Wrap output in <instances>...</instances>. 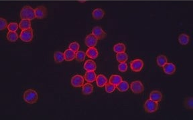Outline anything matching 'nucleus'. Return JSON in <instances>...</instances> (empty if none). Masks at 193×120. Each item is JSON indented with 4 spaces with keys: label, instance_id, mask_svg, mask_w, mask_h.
I'll return each mask as SVG.
<instances>
[{
    "label": "nucleus",
    "instance_id": "nucleus-9",
    "mask_svg": "<svg viewBox=\"0 0 193 120\" xmlns=\"http://www.w3.org/2000/svg\"><path fill=\"white\" fill-rule=\"evenodd\" d=\"M35 16L36 18L38 19H43L46 18V15H47V9H46L44 6H39L38 8H36L35 9Z\"/></svg>",
    "mask_w": 193,
    "mask_h": 120
},
{
    "label": "nucleus",
    "instance_id": "nucleus-27",
    "mask_svg": "<svg viewBox=\"0 0 193 120\" xmlns=\"http://www.w3.org/2000/svg\"><path fill=\"white\" fill-rule=\"evenodd\" d=\"M156 62H157V64L158 65V66L163 67L168 62V59L164 55H158L157 57V58H156Z\"/></svg>",
    "mask_w": 193,
    "mask_h": 120
},
{
    "label": "nucleus",
    "instance_id": "nucleus-19",
    "mask_svg": "<svg viewBox=\"0 0 193 120\" xmlns=\"http://www.w3.org/2000/svg\"><path fill=\"white\" fill-rule=\"evenodd\" d=\"M93 92V86L91 83H87L82 85V92L84 95H90Z\"/></svg>",
    "mask_w": 193,
    "mask_h": 120
},
{
    "label": "nucleus",
    "instance_id": "nucleus-34",
    "mask_svg": "<svg viewBox=\"0 0 193 120\" xmlns=\"http://www.w3.org/2000/svg\"><path fill=\"white\" fill-rule=\"evenodd\" d=\"M8 22L4 18H0V30H4L6 28H8Z\"/></svg>",
    "mask_w": 193,
    "mask_h": 120
},
{
    "label": "nucleus",
    "instance_id": "nucleus-23",
    "mask_svg": "<svg viewBox=\"0 0 193 120\" xmlns=\"http://www.w3.org/2000/svg\"><path fill=\"white\" fill-rule=\"evenodd\" d=\"M190 38L188 35L185 34V33H182V34L178 36V42L182 45H187L189 43Z\"/></svg>",
    "mask_w": 193,
    "mask_h": 120
},
{
    "label": "nucleus",
    "instance_id": "nucleus-14",
    "mask_svg": "<svg viewBox=\"0 0 193 120\" xmlns=\"http://www.w3.org/2000/svg\"><path fill=\"white\" fill-rule=\"evenodd\" d=\"M105 15V12L101 8H96L93 10L92 12L93 18L96 20H99L104 18Z\"/></svg>",
    "mask_w": 193,
    "mask_h": 120
},
{
    "label": "nucleus",
    "instance_id": "nucleus-18",
    "mask_svg": "<svg viewBox=\"0 0 193 120\" xmlns=\"http://www.w3.org/2000/svg\"><path fill=\"white\" fill-rule=\"evenodd\" d=\"M65 55V60L67 62H71L74 60L75 59L76 57V52H75L72 50L68 49H66L64 53Z\"/></svg>",
    "mask_w": 193,
    "mask_h": 120
},
{
    "label": "nucleus",
    "instance_id": "nucleus-8",
    "mask_svg": "<svg viewBox=\"0 0 193 120\" xmlns=\"http://www.w3.org/2000/svg\"><path fill=\"white\" fill-rule=\"evenodd\" d=\"M97 42L98 39L96 38L95 35H93L92 33L86 36L85 39V45L87 46L88 48H93V47H95L96 45V43H97Z\"/></svg>",
    "mask_w": 193,
    "mask_h": 120
},
{
    "label": "nucleus",
    "instance_id": "nucleus-11",
    "mask_svg": "<svg viewBox=\"0 0 193 120\" xmlns=\"http://www.w3.org/2000/svg\"><path fill=\"white\" fill-rule=\"evenodd\" d=\"M164 72L167 75H172L176 72V66L172 63H166V64L162 67Z\"/></svg>",
    "mask_w": 193,
    "mask_h": 120
},
{
    "label": "nucleus",
    "instance_id": "nucleus-35",
    "mask_svg": "<svg viewBox=\"0 0 193 120\" xmlns=\"http://www.w3.org/2000/svg\"><path fill=\"white\" fill-rule=\"evenodd\" d=\"M193 100L192 98H187L185 102V106L186 108L187 109H193Z\"/></svg>",
    "mask_w": 193,
    "mask_h": 120
},
{
    "label": "nucleus",
    "instance_id": "nucleus-29",
    "mask_svg": "<svg viewBox=\"0 0 193 120\" xmlns=\"http://www.w3.org/2000/svg\"><path fill=\"white\" fill-rule=\"evenodd\" d=\"M86 52L83 51H79L77 52H76V57L75 59L77 60L78 62H83L85 61V59L86 58Z\"/></svg>",
    "mask_w": 193,
    "mask_h": 120
},
{
    "label": "nucleus",
    "instance_id": "nucleus-5",
    "mask_svg": "<svg viewBox=\"0 0 193 120\" xmlns=\"http://www.w3.org/2000/svg\"><path fill=\"white\" fill-rule=\"evenodd\" d=\"M129 87H130V89L132 92L136 93V94L142 93L144 90V87L140 81L133 82L131 84L129 85Z\"/></svg>",
    "mask_w": 193,
    "mask_h": 120
},
{
    "label": "nucleus",
    "instance_id": "nucleus-25",
    "mask_svg": "<svg viewBox=\"0 0 193 120\" xmlns=\"http://www.w3.org/2000/svg\"><path fill=\"white\" fill-rule=\"evenodd\" d=\"M54 59L56 63H62L65 60V55L64 53L61 52H56L54 54Z\"/></svg>",
    "mask_w": 193,
    "mask_h": 120
},
{
    "label": "nucleus",
    "instance_id": "nucleus-17",
    "mask_svg": "<svg viewBox=\"0 0 193 120\" xmlns=\"http://www.w3.org/2000/svg\"><path fill=\"white\" fill-rule=\"evenodd\" d=\"M86 55L88 58L91 59H96L99 55L98 50L95 47H93V48H89V49L86 52Z\"/></svg>",
    "mask_w": 193,
    "mask_h": 120
},
{
    "label": "nucleus",
    "instance_id": "nucleus-20",
    "mask_svg": "<svg viewBox=\"0 0 193 120\" xmlns=\"http://www.w3.org/2000/svg\"><path fill=\"white\" fill-rule=\"evenodd\" d=\"M116 88H117L119 92H127L129 88V83L125 82V81H122L119 83V84L116 86Z\"/></svg>",
    "mask_w": 193,
    "mask_h": 120
},
{
    "label": "nucleus",
    "instance_id": "nucleus-4",
    "mask_svg": "<svg viewBox=\"0 0 193 120\" xmlns=\"http://www.w3.org/2000/svg\"><path fill=\"white\" fill-rule=\"evenodd\" d=\"M144 109L148 113H154L158 109V103L149 99L144 103Z\"/></svg>",
    "mask_w": 193,
    "mask_h": 120
},
{
    "label": "nucleus",
    "instance_id": "nucleus-31",
    "mask_svg": "<svg viewBox=\"0 0 193 120\" xmlns=\"http://www.w3.org/2000/svg\"><path fill=\"white\" fill-rule=\"evenodd\" d=\"M19 25L17 23L12 22L9 23L8 25V29L9 30V32H16L18 29Z\"/></svg>",
    "mask_w": 193,
    "mask_h": 120
},
{
    "label": "nucleus",
    "instance_id": "nucleus-26",
    "mask_svg": "<svg viewBox=\"0 0 193 120\" xmlns=\"http://www.w3.org/2000/svg\"><path fill=\"white\" fill-rule=\"evenodd\" d=\"M19 38L18 33L16 32H9L7 33V39L9 42H15Z\"/></svg>",
    "mask_w": 193,
    "mask_h": 120
},
{
    "label": "nucleus",
    "instance_id": "nucleus-6",
    "mask_svg": "<svg viewBox=\"0 0 193 120\" xmlns=\"http://www.w3.org/2000/svg\"><path fill=\"white\" fill-rule=\"evenodd\" d=\"M143 67H144V62L140 59H135L130 63V68L132 71L135 72H140Z\"/></svg>",
    "mask_w": 193,
    "mask_h": 120
},
{
    "label": "nucleus",
    "instance_id": "nucleus-28",
    "mask_svg": "<svg viewBox=\"0 0 193 120\" xmlns=\"http://www.w3.org/2000/svg\"><path fill=\"white\" fill-rule=\"evenodd\" d=\"M126 50L125 45L122 43H119L118 44H116L114 47V51L115 53H121V52H125Z\"/></svg>",
    "mask_w": 193,
    "mask_h": 120
},
{
    "label": "nucleus",
    "instance_id": "nucleus-24",
    "mask_svg": "<svg viewBox=\"0 0 193 120\" xmlns=\"http://www.w3.org/2000/svg\"><path fill=\"white\" fill-rule=\"evenodd\" d=\"M116 59L119 63L121 62H126L128 59V55L125 52H121L118 53L116 54Z\"/></svg>",
    "mask_w": 193,
    "mask_h": 120
},
{
    "label": "nucleus",
    "instance_id": "nucleus-10",
    "mask_svg": "<svg viewBox=\"0 0 193 120\" xmlns=\"http://www.w3.org/2000/svg\"><path fill=\"white\" fill-rule=\"evenodd\" d=\"M92 34L95 35L98 39H104L106 36V33L104 32V30L99 26L95 27L92 29Z\"/></svg>",
    "mask_w": 193,
    "mask_h": 120
},
{
    "label": "nucleus",
    "instance_id": "nucleus-7",
    "mask_svg": "<svg viewBox=\"0 0 193 120\" xmlns=\"http://www.w3.org/2000/svg\"><path fill=\"white\" fill-rule=\"evenodd\" d=\"M84 78L81 75H75L71 78V85L74 88H80L84 85Z\"/></svg>",
    "mask_w": 193,
    "mask_h": 120
},
{
    "label": "nucleus",
    "instance_id": "nucleus-21",
    "mask_svg": "<svg viewBox=\"0 0 193 120\" xmlns=\"http://www.w3.org/2000/svg\"><path fill=\"white\" fill-rule=\"evenodd\" d=\"M31 25H32V24H31L30 20L22 19L21 22H19V28H20L22 30H25V29H30Z\"/></svg>",
    "mask_w": 193,
    "mask_h": 120
},
{
    "label": "nucleus",
    "instance_id": "nucleus-30",
    "mask_svg": "<svg viewBox=\"0 0 193 120\" xmlns=\"http://www.w3.org/2000/svg\"><path fill=\"white\" fill-rule=\"evenodd\" d=\"M116 89V85L112 84L110 83H107L105 85V89L107 93H113Z\"/></svg>",
    "mask_w": 193,
    "mask_h": 120
},
{
    "label": "nucleus",
    "instance_id": "nucleus-15",
    "mask_svg": "<svg viewBox=\"0 0 193 120\" xmlns=\"http://www.w3.org/2000/svg\"><path fill=\"white\" fill-rule=\"evenodd\" d=\"M149 99L158 103L160 102L162 99V93L160 92L159 91H156V90L152 91L150 93V94H149Z\"/></svg>",
    "mask_w": 193,
    "mask_h": 120
},
{
    "label": "nucleus",
    "instance_id": "nucleus-1",
    "mask_svg": "<svg viewBox=\"0 0 193 120\" xmlns=\"http://www.w3.org/2000/svg\"><path fill=\"white\" fill-rule=\"evenodd\" d=\"M19 16L22 19H28L30 21L36 18L34 9H33L30 6L26 5L22 9Z\"/></svg>",
    "mask_w": 193,
    "mask_h": 120
},
{
    "label": "nucleus",
    "instance_id": "nucleus-32",
    "mask_svg": "<svg viewBox=\"0 0 193 120\" xmlns=\"http://www.w3.org/2000/svg\"><path fill=\"white\" fill-rule=\"evenodd\" d=\"M79 43L76 42H72L71 43H70V45H68V49L72 50V51H74L75 52H77L79 50Z\"/></svg>",
    "mask_w": 193,
    "mask_h": 120
},
{
    "label": "nucleus",
    "instance_id": "nucleus-13",
    "mask_svg": "<svg viewBox=\"0 0 193 120\" xmlns=\"http://www.w3.org/2000/svg\"><path fill=\"white\" fill-rule=\"evenodd\" d=\"M96 83L99 88H103L107 83V79L106 77L103 74H99L96 76Z\"/></svg>",
    "mask_w": 193,
    "mask_h": 120
},
{
    "label": "nucleus",
    "instance_id": "nucleus-33",
    "mask_svg": "<svg viewBox=\"0 0 193 120\" xmlns=\"http://www.w3.org/2000/svg\"><path fill=\"white\" fill-rule=\"evenodd\" d=\"M128 64L126 62H121L118 65V69L121 72H125L128 70Z\"/></svg>",
    "mask_w": 193,
    "mask_h": 120
},
{
    "label": "nucleus",
    "instance_id": "nucleus-3",
    "mask_svg": "<svg viewBox=\"0 0 193 120\" xmlns=\"http://www.w3.org/2000/svg\"><path fill=\"white\" fill-rule=\"evenodd\" d=\"M33 37H34V33H33V29L32 28L25 30H22V32L19 35V38L24 42H30Z\"/></svg>",
    "mask_w": 193,
    "mask_h": 120
},
{
    "label": "nucleus",
    "instance_id": "nucleus-12",
    "mask_svg": "<svg viewBox=\"0 0 193 120\" xmlns=\"http://www.w3.org/2000/svg\"><path fill=\"white\" fill-rule=\"evenodd\" d=\"M83 68L86 71H95L96 69V63L91 59L86 60L84 63Z\"/></svg>",
    "mask_w": 193,
    "mask_h": 120
},
{
    "label": "nucleus",
    "instance_id": "nucleus-2",
    "mask_svg": "<svg viewBox=\"0 0 193 120\" xmlns=\"http://www.w3.org/2000/svg\"><path fill=\"white\" fill-rule=\"evenodd\" d=\"M38 99V94L34 89H27L24 93V100L29 104L35 103Z\"/></svg>",
    "mask_w": 193,
    "mask_h": 120
},
{
    "label": "nucleus",
    "instance_id": "nucleus-22",
    "mask_svg": "<svg viewBox=\"0 0 193 120\" xmlns=\"http://www.w3.org/2000/svg\"><path fill=\"white\" fill-rule=\"evenodd\" d=\"M122 80H123L122 78L120 75L114 74V75H112L110 77V78H109V83H112V84L117 86L119 83L122 81Z\"/></svg>",
    "mask_w": 193,
    "mask_h": 120
},
{
    "label": "nucleus",
    "instance_id": "nucleus-16",
    "mask_svg": "<svg viewBox=\"0 0 193 120\" xmlns=\"http://www.w3.org/2000/svg\"><path fill=\"white\" fill-rule=\"evenodd\" d=\"M96 78V74L95 71H86L85 74V79L89 83L94 82Z\"/></svg>",
    "mask_w": 193,
    "mask_h": 120
}]
</instances>
